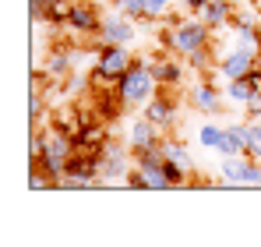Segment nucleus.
Here are the masks:
<instances>
[{
    "label": "nucleus",
    "mask_w": 261,
    "mask_h": 247,
    "mask_svg": "<svg viewBox=\"0 0 261 247\" xmlns=\"http://www.w3.org/2000/svg\"><path fill=\"white\" fill-rule=\"evenodd\" d=\"M74 156V138L64 134L60 127H53L49 134H43V156L36 159L32 166H43V173H49L53 180L67 173V163Z\"/></svg>",
    "instance_id": "nucleus-1"
},
{
    "label": "nucleus",
    "mask_w": 261,
    "mask_h": 247,
    "mask_svg": "<svg viewBox=\"0 0 261 247\" xmlns=\"http://www.w3.org/2000/svg\"><path fill=\"white\" fill-rule=\"evenodd\" d=\"M166 46L173 50V53H198V50H205V42H208V21H173L170 29H166Z\"/></svg>",
    "instance_id": "nucleus-2"
},
{
    "label": "nucleus",
    "mask_w": 261,
    "mask_h": 247,
    "mask_svg": "<svg viewBox=\"0 0 261 247\" xmlns=\"http://www.w3.org/2000/svg\"><path fill=\"white\" fill-rule=\"evenodd\" d=\"M155 82H159L155 71H152L148 64H138V60H134V64L127 67V75L117 82V92L124 95V103H145V99L152 95Z\"/></svg>",
    "instance_id": "nucleus-3"
},
{
    "label": "nucleus",
    "mask_w": 261,
    "mask_h": 247,
    "mask_svg": "<svg viewBox=\"0 0 261 247\" xmlns=\"http://www.w3.org/2000/svg\"><path fill=\"white\" fill-rule=\"evenodd\" d=\"M134 64L127 57V50L124 46H113V42H102L99 46V60H95V78H110V82H120L124 75H127V67Z\"/></svg>",
    "instance_id": "nucleus-4"
},
{
    "label": "nucleus",
    "mask_w": 261,
    "mask_h": 247,
    "mask_svg": "<svg viewBox=\"0 0 261 247\" xmlns=\"http://www.w3.org/2000/svg\"><path fill=\"white\" fill-rule=\"evenodd\" d=\"M222 184L226 187H240V184H261V159H240V156H226V163L219 166Z\"/></svg>",
    "instance_id": "nucleus-5"
},
{
    "label": "nucleus",
    "mask_w": 261,
    "mask_h": 247,
    "mask_svg": "<svg viewBox=\"0 0 261 247\" xmlns=\"http://www.w3.org/2000/svg\"><path fill=\"white\" fill-rule=\"evenodd\" d=\"M254 64H258V46H247V42H244V46L229 50V53L222 57V64H219V67H222V75H226V78H244Z\"/></svg>",
    "instance_id": "nucleus-6"
},
{
    "label": "nucleus",
    "mask_w": 261,
    "mask_h": 247,
    "mask_svg": "<svg viewBox=\"0 0 261 247\" xmlns=\"http://www.w3.org/2000/svg\"><path fill=\"white\" fill-rule=\"evenodd\" d=\"M130 149H134V156L155 152L159 149V124H152L148 117L134 120V127H130Z\"/></svg>",
    "instance_id": "nucleus-7"
},
{
    "label": "nucleus",
    "mask_w": 261,
    "mask_h": 247,
    "mask_svg": "<svg viewBox=\"0 0 261 247\" xmlns=\"http://www.w3.org/2000/svg\"><path fill=\"white\" fill-rule=\"evenodd\" d=\"M67 25L74 29V32H99L102 29V21H99V11L85 4V0H74V7H71V18H67Z\"/></svg>",
    "instance_id": "nucleus-8"
},
{
    "label": "nucleus",
    "mask_w": 261,
    "mask_h": 247,
    "mask_svg": "<svg viewBox=\"0 0 261 247\" xmlns=\"http://www.w3.org/2000/svg\"><path fill=\"white\" fill-rule=\"evenodd\" d=\"M251 149V127H226V138H222V156H244Z\"/></svg>",
    "instance_id": "nucleus-9"
},
{
    "label": "nucleus",
    "mask_w": 261,
    "mask_h": 247,
    "mask_svg": "<svg viewBox=\"0 0 261 247\" xmlns=\"http://www.w3.org/2000/svg\"><path fill=\"white\" fill-rule=\"evenodd\" d=\"M99 39H102V42H113V46H127V42L134 39V29H130L124 18H110V21H102Z\"/></svg>",
    "instance_id": "nucleus-10"
},
{
    "label": "nucleus",
    "mask_w": 261,
    "mask_h": 247,
    "mask_svg": "<svg viewBox=\"0 0 261 247\" xmlns=\"http://www.w3.org/2000/svg\"><path fill=\"white\" fill-rule=\"evenodd\" d=\"M145 117L152 124H159V127H166V124H173V99H166V95H155V99H148V106H145Z\"/></svg>",
    "instance_id": "nucleus-11"
},
{
    "label": "nucleus",
    "mask_w": 261,
    "mask_h": 247,
    "mask_svg": "<svg viewBox=\"0 0 261 247\" xmlns=\"http://www.w3.org/2000/svg\"><path fill=\"white\" fill-rule=\"evenodd\" d=\"M43 18L46 21H53V25H67V18H71V7H74V0H43Z\"/></svg>",
    "instance_id": "nucleus-12"
},
{
    "label": "nucleus",
    "mask_w": 261,
    "mask_h": 247,
    "mask_svg": "<svg viewBox=\"0 0 261 247\" xmlns=\"http://www.w3.org/2000/svg\"><path fill=\"white\" fill-rule=\"evenodd\" d=\"M159 156H163V159H176V163H184L187 169H191V156H187V149H184L180 141H173V138H159Z\"/></svg>",
    "instance_id": "nucleus-13"
},
{
    "label": "nucleus",
    "mask_w": 261,
    "mask_h": 247,
    "mask_svg": "<svg viewBox=\"0 0 261 247\" xmlns=\"http://www.w3.org/2000/svg\"><path fill=\"white\" fill-rule=\"evenodd\" d=\"M201 14H205V21H208L212 29L226 25V21H229V0H208V7H205Z\"/></svg>",
    "instance_id": "nucleus-14"
},
{
    "label": "nucleus",
    "mask_w": 261,
    "mask_h": 247,
    "mask_svg": "<svg viewBox=\"0 0 261 247\" xmlns=\"http://www.w3.org/2000/svg\"><path fill=\"white\" fill-rule=\"evenodd\" d=\"M226 95L233 99V103H251V95H254V85L247 82V78H229V85H226Z\"/></svg>",
    "instance_id": "nucleus-15"
},
{
    "label": "nucleus",
    "mask_w": 261,
    "mask_h": 247,
    "mask_svg": "<svg viewBox=\"0 0 261 247\" xmlns=\"http://www.w3.org/2000/svg\"><path fill=\"white\" fill-rule=\"evenodd\" d=\"M198 138H201V145H205V149H222V138H226V127H212V124H205Z\"/></svg>",
    "instance_id": "nucleus-16"
},
{
    "label": "nucleus",
    "mask_w": 261,
    "mask_h": 247,
    "mask_svg": "<svg viewBox=\"0 0 261 247\" xmlns=\"http://www.w3.org/2000/svg\"><path fill=\"white\" fill-rule=\"evenodd\" d=\"M194 99H198V106H201V110H216V106H219V92L212 88V85H201Z\"/></svg>",
    "instance_id": "nucleus-17"
},
{
    "label": "nucleus",
    "mask_w": 261,
    "mask_h": 247,
    "mask_svg": "<svg viewBox=\"0 0 261 247\" xmlns=\"http://www.w3.org/2000/svg\"><path fill=\"white\" fill-rule=\"evenodd\" d=\"M152 71H155V78H159V82H170V85L180 82V67H176V64H155Z\"/></svg>",
    "instance_id": "nucleus-18"
},
{
    "label": "nucleus",
    "mask_w": 261,
    "mask_h": 247,
    "mask_svg": "<svg viewBox=\"0 0 261 247\" xmlns=\"http://www.w3.org/2000/svg\"><path fill=\"white\" fill-rule=\"evenodd\" d=\"M117 7L127 18H145V0H117Z\"/></svg>",
    "instance_id": "nucleus-19"
},
{
    "label": "nucleus",
    "mask_w": 261,
    "mask_h": 247,
    "mask_svg": "<svg viewBox=\"0 0 261 247\" xmlns=\"http://www.w3.org/2000/svg\"><path fill=\"white\" fill-rule=\"evenodd\" d=\"M170 7V0H145V18H159Z\"/></svg>",
    "instance_id": "nucleus-20"
},
{
    "label": "nucleus",
    "mask_w": 261,
    "mask_h": 247,
    "mask_svg": "<svg viewBox=\"0 0 261 247\" xmlns=\"http://www.w3.org/2000/svg\"><path fill=\"white\" fill-rule=\"evenodd\" d=\"M254 159H261V127H251V149H247Z\"/></svg>",
    "instance_id": "nucleus-21"
},
{
    "label": "nucleus",
    "mask_w": 261,
    "mask_h": 247,
    "mask_svg": "<svg viewBox=\"0 0 261 247\" xmlns=\"http://www.w3.org/2000/svg\"><path fill=\"white\" fill-rule=\"evenodd\" d=\"M32 120H39V113H43V99H39V92H32Z\"/></svg>",
    "instance_id": "nucleus-22"
},
{
    "label": "nucleus",
    "mask_w": 261,
    "mask_h": 247,
    "mask_svg": "<svg viewBox=\"0 0 261 247\" xmlns=\"http://www.w3.org/2000/svg\"><path fill=\"white\" fill-rule=\"evenodd\" d=\"M247 113L261 117V92H254V95H251V103H247Z\"/></svg>",
    "instance_id": "nucleus-23"
},
{
    "label": "nucleus",
    "mask_w": 261,
    "mask_h": 247,
    "mask_svg": "<svg viewBox=\"0 0 261 247\" xmlns=\"http://www.w3.org/2000/svg\"><path fill=\"white\" fill-rule=\"evenodd\" d=\"M64 67H67V57H64V53H57V57L49 60V71H64Z\"/></svg>",
    "instance_id": "nucleus-24"
},
{
    "label": "nucleus",
    "mask_w": 261,
    "mask_h": 247,
    "mask_svg": "<svg viewBox=\"0 0 261 247\" xmlns=\"http://www.w3.org/2000/svg\"><path fill=\"white\" fill-rule=\"evenodd\" d=\"M187 7H191V11H205V7H208V0H187Z\"/></svg>",
    "instance_id": "nucleus-25"
}]
</instances>
